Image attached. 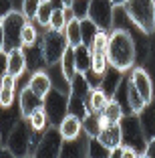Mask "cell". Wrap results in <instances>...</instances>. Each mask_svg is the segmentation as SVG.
Masks as SVG:
<instances>
[{
  "mask_svg": "<svg viewBox=\"0 0 155 158\" xmlns=\"http://www.w3.org/2000/svg\"><path fill=\"white\" fill-rule=\"evenodd\" d=\"M107 61L109 67L127 73L135 67L137 49L131 33L127 28H115L109 33V45H107Z\"/></svg>",
  "mask_w": 155,
  "mask_h": 158,
  "instance_id": "obj_1",
  "label": "cell"
},
{
  "mask_svg": "<svg viewBox=\"0 0 155 158\" xmlns=\"http://www.w3.org/2000/svg\"><path fill=\"white\" fill-rule=\"evenodd\" d=\"M123 12L143 35L155 33V0H127Z\"/></svg>",
  "mask_w": 155,
  "mask_h": 158,
  "instance_id": "obj_2",
  "label": "cell"
},
{
  "mask_svg": "<svg viewBox=\"0 0 155 158\" xmlns=\"http://www.w3.org/2000/svg\"><path fill=\"white\" fill-rule=\"evenodd\" d=\"M38 49H41L45 65H59L63 55L68 49V43L64 39V33H56V31H50L48 28V33L42 37Z\"/></svg>",
  "mask_w": 155,
  "mask_h": 158,
  "instance_id": "obj_3",
  "label": "cell"
},
{
  "mask_svg": "<svg viewBox=\"0 0 155 158\" xmlns=\"http://www.w3.org/2000/svg\"><path fill=\"white\" fill-rule=\"evenodd\" d=\"M121 124V134H123V142L137 150V152L143 156V150H145V138H143V128L141 122L137 120V114H131V116L125 118L119 122Z\"/></svg>",
  "mask_w": 155,
  "mask_h": 158,
  "instance_id": "obj_4",
  "label": "cell"
},
{
  "mask_svg": "<svg viewBox=\"0 0 155 158\" xmlns=\"http://www.w3.org/2000/svg\"><path fill=\"white\" fill-rule=\"evenodd\" d=\"M87 16L99 28L111 31V24H113V19H115V4L111 0H89Z\"/></svg>",
  "mask_w": 155,
  "mask_h": 158,
  "instance_id": "obj_5",
  "label": "cell"
},
{
  "mask_svg": "<svg viewBox=\"0 0 155 158\" xmlns=\"http://www.w3.org/2000/svg\"><path fill=\"white\" fill-rule=\"evenodd\" d=\"M24 23H26V19H24V14L20 12V10H10L4 19H2L4 39H6V49L18 45V41H20V31H22Z\"/></svg>",
  "mask_w": 155,
  "mask_h": 158,
  "instance_id": "obj_6",
  "label": "cell"
},
{
  "mask_svg": "<svg viewBox=\"0 0 155 158\" xmlns=\"http://www.w3.org/2000/svg\"><path fill=\"white\" fill-rule=\"evenodd\" d=\"M131 85L141 93V98L145 99L147 103L153 102V95H155V89H153V81H151L149 73H147L143 67H135L131 69V77H129Z\"/></svg>",
  "mask_w": 155,
  "mask_h": 158,
  "instance_id": "obj_7",
  "label": "cell"
},
{
  "mask_svg": "<svg viewBox=\"0 0 155 158\" xmlns=\"http://www.w3.org/2000/svg\"><path fill=\"white\" fill-rule=\"evenodd\" d=\"M28 67V59H26V51L20 45L6 49V71L14 77H22L24 71Z\"/></svg>",
  "mask_w": 155,
  "mask_h": 158,
  "instance_id": "obj_8",
  "label": "cell"
},
{
  "mask_svg": "<svg viewBox=\"0 0 155 158\" xmlns=\"http://www.w3.org/2000/svg\"><path fill=\"white\" fill-rule=\"evenodd\" d=\"M63 136H60L59 128L56 130H46V136H42V140L38 142L37 156H59L60 148H63Z\"/></svg>",
  "mask_w": 155,
  "mask_h": 158,
  "instance_id": "obj_9",
  "label": "cell"
},
{
  "mask_svg": "<svg viewBox=\"0 0 155 158\" xmlns=\"http://www.w3.org/2000/svg\"><path fill=\"white\" fill-rule=\"evenodd\" d=\"M59 132H60L64 142H75V140H79L81 134H83V118L75 116V114H67V116L59 122Z\"/></svg>",
  "mask_w": 155,
  "mask_h": 158,
  "instance_id": "obj_10",
  "label": "cell"
},
{
  "mask_svg": "<svg viewBox=\"0 0 155 158\" xmlns=\"http://www.w3.org/2000/svg\"><path fill=\"white\" fill-rule=\"evenodd\" d=\"M28 89H30L37 98H41L42 102L46 99V95H48L50 91H52V79H50V75L46 73V71L38 69L34 71V73L28 77Z\"/></svg>",
  "mask_w": 155,
  "mask_h": 158,
  "instance_id": "obj_11",
  "label": "cell"
},
{
  "mask_svg": "<svg viewBox=\"0 0 155 158\" xmlns=\"http://www.w3.org/2000/svg\"><path fill=\"white\" fill-rule=\"evenodd\" d=\"M97 142H99V144L107 150V156H109L111 150L119 148V146L123 144L121 124H109L107 128H103V130L99 132V136H97Z\"/></svg>",
  "mask_w": 155,
  "mask_h": 158,
  "instance_id": "obj_12",
  "label": "cell"
},
{
  "mask_svg": "<svg viewBox=\"0 0 155 158\" xmlns=\"http://www.w3.org/2000/svg\"><path fill=\"white\" fill-rule=\"evenodd\" d=\"M109 95L103 87H91V91L85 95V107H87V114H101L105 110L107 102H109Z\"/></svg>",
  "mask_w": 155,
  "mask_h": 158,
  "instance_id": "obj_13",
  "label": "cell"
},
{
  "mask_svg": "<svg viewBox=\"0 0 155 158\" xmlns=\"http://www.w3.org/2000/svg\"><path fill=\"white\" fill-rule=\"evenodd\" d=\"M38 106H42V99L37 98V95L28 89V85H24L22 91L18 93V110H20V116H22V118H28Z\"/></svg>",
  "mask_w": 155,
  "mask_h": 158,
  "instance_id": "obj_14",
  "label": "cell"
},
{
  "mask_svg": "<svg viewBox=\"0 0 155 158\" xmlns=\"http://www.w3.org/2000/svg\"><path fill=\"white\" fill-rule=\"evenodd\" d=\"M24 120L28 122V128H32V130L38 132V134L46 132V130H48V126H50V118H48V112H46L45 103L38 106L37 110H34L28 118H24Z\"/></svg>",
  "mask_w": 155,
  "mask_h": 158,
  "instance_id": "obj_15",
  "label": "cell"
},
{
  "mask_svg": "<svg viewBox=\"0 0 155 158\" xmlns=\"http://www.w3.org/2000/svg\"><path fill=\"white\" fill-rule=\"evenodd\" d=\"M63 33H64V39H67L71 49H79L83 45V31H81V19L79 16H73L68 20Z\"/></svg>",
  "mask_w": 155,
  "mask_h": 158,
  "instance_id": "obj_16",
  "label": "cell"
},
{
  "mask_svg": "<svg viewBox=\"0 0 155 158\" xmlns=\"http://www.w3.org/2000/svg\"><path fill=\"white\" fill-rule=\"evenodd\" d=\"M59 65H60V71H63L64 81H67V83H71V81L75 79V75L79 73V71H77V59H75V49H71V47H68Z\"/></svg>",
  "mask_w": 155,
  "mask_h": 158,
  "instance_id": "obj_17",
  "label": "cell"
},
{
  "mask_svg": "<svg viewBox=\"0 0 155 158\" xmlns=\"http://www.w3.org/2000/svg\"><path fill=\"white\" fill-rule=\"evenodd\" d=\"M127 103H129V107H131V114H137V116H141L147 110V106H149V103L141 98V93L131 85V81H127Z\"/></svg>",
  "mask_w": 155,
  "mask_h": 158,
  "instance_id": "obj_18",
  "label": "cell"
},
{
  "mask_svg": "<svg viewBox=\"0 0 155 158\" xmlns=\"http://www.w3.org/2000/svg\"><path fill=\"white\" fill-rule=\"evenodd\" d=\"M34 20H26L22 27V31H20V41L18 45L22 47V49H30V47H34L38 43V31L37 27H34Z\"/></svg>",
  "mask_w": 155,
  "mask_h": 158,
  "instance_id": "obj_19",
  "label": "cell"
},
{
  "mask_svg": "<svg viewBox=\"0 0 155 158\" xmlns=\"http://www.w3.org/2000/svg\"><path fill=\"white\" fill-rule=\"evenodd\" d=\"M101 114H105V116H107V120H109L111 124H119V122L123 120V116H125L123 106H121V103H119L115 98H111L109 102H107L105 110H103Z\"/></svg>",
  "mask_w": 155,
  "mask_h": 158,
  "instance_id": "obj_20",
  "label": "cell"
},
{
  "mask_svg": "<svg viewBox=\"0 0 155 158\" xmlns=\"http://www.w3.org/2000/svg\"><path fill=\"white\" fill-rule=\"evenodd\" d=\"M67 23H68V19H67L64 8L63 6H55V8H52V14H50V20H48V28L50 31H56V33H63Z\"/></svg>",
  "mask_w": 155,
  "mask_h": 158,
  "instance_id": "obj_21",
  "label": "cell"
},
{
  "mask_svg": "<svg viewBox=\"0 0 155 158\" xmlns=\"http://www.w3.org/2000/svg\"><path fill=\"white\" fill-rule=\"evenodd\" d=\"M81 31H83V45L89 49L91 43H93V39H95L97 33H99V27H97L89 16H83L81 19Z\"/></svg>",
  "mask_w": 155,
  "mask_h": 158,
  "instance_id": "obj_22",
  "label": "cell"
},
{
  "mask_svg": "<svg viewBox=\"0 0 155 158\" xmlns=\"http://www.w3.org/2000/svg\"><path fill=\"white\" fill-rule=\"evenodd\" d=\"M83 132L87 134L89 140H97V136H99V132H101L97 114H89V116L83 118Z\"/></svg>",
  "mask_w": 155,
  "mask_h": 158,
  "instance_id": "obj_23",
  "label": "cell"
},
{
  "mask_svg": "<svg viewBox=\"0 0 155 158\" xmlns=\"http://www.w3.org/2000/svg\"><path fill=\"white\" fill-rule=\"evenodd\" d=\"M75 59H77V71L85 73V71L91 69V51H89L85 45L75 49Z\"/></svg>",
  "mask_w": 155,
  "mask_h": 158,
  "instance_id": "obj_24",
  "label": "cell"
},
{
  "mask_svg": "<svg viewBox=\"0 0 155 158\" xmlns=\"http://www.w3.org/2000/svg\"><path fill=\"white\" fill-rule=\"evenodd\" d=\"M109 33L111 31H105V28H99L97 37L93 39L89 51L91 53H107V45H109Z\"/></svg>",
  "mask_w": 155,
  "mask_h": 158,
  "instance_id": "obj_25",
  "label": "cell"
},
{
  "mask_svg": "<svg viewBox=\"0 0 155 158\" xmlns=\"http://www.w3.org/2000/svg\"><path fill=\"white\" fill-rule=\"evenodd\" d=\"M109 69V61H107V53H91V71L97 75H103Z\"/></svg>",
  "mask_w": 155,
  "mask_h": 158,
  "instance_id": "obj_26",
  "label": "cell"
},
{
  "mask_svg": "<svg viewBox=\"0 0 155 158\" xmlns=\"http://www.w3.org/2000/svg\"><path fill=\"white\" fill-rule=\"evenodd\" d=\"M41 6H42V0H22L20 2V12L24 14L26 20H34Z\"/></svg>",
  "mask_w": 155,
  "mask_h": 158,
  "instance_id": "obj_27",
  "label": "cell"
},
{
  "mask_svg": "<svg viewBox=\"0 0 155 158\" xmlns=\"http://www.w3.org/2000/svg\"><path fill=\"white\" fill-rule=\"evenodd\" d=\"M52 2H42V6L38 8V14H37V19H34V23H38L41 27L48 28V20H50V14H52Z\"/></svg>",
  "mask_w": 155,
  "mask_h": 158,
  "instance_id": "obj_28",
  "label": "cell"
},
{
  "mask_svg": "<svg viewBox=\"0 0 155 158\" xmlns=\"http://www.w3.org/2000/svg\"><path fill=\"white\" fill-rule=\"evenodd\" d=\"M14 99H16V89H6L2 87V95H0V107H12Z\"/></svg>",
  "mask_w": 155,
  "mask_h": 158,
  "instance_id": "obj_29",
  "label": "cell"
},
{
  "mask_svg": "<svg viewBox=\"0 0 155 158\" xmlns=\"http://www.w3.org/2000/svg\"><path fill=\"white\" fill-rule=\"evenodd\" d=\"M16 81H18V77H14V75H10L8 71H6L2 77H0V87H6V89H16Z\"/></svg>",
  "mask_w": 155,
  "mask_h": 158,
  "instance_id": "obj_30",
  "label": "cell"
},
{
  "mask_svg": "<svg viewBox=\"0 0 155 158\" xmlns=\"http://www.w3.org/2000/svg\"><path fill=\"white\" fill-rule=\"evenodd\" d=\"M143 156H145V158H153L155 156V136L151 140H147L145 150H143Z\"/></svg>",
  "mask_w": 155,
  "mask_h": 158,
  "instance_id": "obj_31",
  "label": "cell"
},
{
  "mask_svg": "<svg viewBox=\"0 0 155 158\" xmlns=\"http://www.w3.org/2000/svg\"><path fill=\"white\" fill-rule=\"evenodd\" d=\"M12 10V0H0V20Z\"/></svg>",
  "mask_w": 155,
  "mask_h": 158,
  "instance_id": "obj_32",
  "label": "cell"
},
{
  "mask_svg": "<svg viewBox=\"0 0 155 158\" xmlns=\"http://www.w3.org/2000/svg\"><path fill=\"white\" fill-rule=\"evenodd\" d=\"M6 51V39H4V27H2V20H0V53Z\"/></svg>",
  "mask_w": 155,
  "mask_h": 158,
  "instance_id": "obj_33",
  "label": "cell"
},
{
  "mask_svg": "<svg viewBox=\"0 0 155 158\" xmlns=\"http://www.w3.org/2000/svg\"><path fill=\"white\" fill-rule=\"evenodd\" d=\"M6 73V51L0 53V77Z\"/></svg>",
  "mask_w": 155,
  "mask_h": 158,
  "instance_id": "obj_34",
  "label": "cell"
},
{
  "mask_svg": "<svg viewBox=\"0 0 155 158\" xmlns=\"http://www.w3.org/2000/svg\"><path fill=\"white\" fill-rule=\"evenodd\" d=\"M111 2L115 4V8H119V6H123L125 2H127V0H111Z\"/></svg>",
  "mask_w": 155,
  "mask_h": 158,
  "instance_id": "obj_35",
  "label": "cell"
},
{
  "mask_svg": "<svg viewBox=\"0 0 155 158\" xmlns=\"http://www.w3.org/2000/svg\"><path fill=\"white\" fill-rule=\"evenodd\" d=\"M60 2H63V8H64V6H73L75 0H60Z\"/></svg>",
  "mask_w": 155,
  "mask_h": 158,
  "instance_id": "obj_36",
  "label": "cell"
},
{
  "mask_svg": "<svg viewBox=\"0 0 155 158\" xmlns=\"http://www.w3.org/2000/svg\"><path fill=\"white\" fill-rule=\"evenodd\" d=\"M0 95H2V87H0Z\"/></svg>",
  "mask_w": 155,
  "mask_h": 158,
  "instance_id": "obj_37",
  "label": "cell"
}]
</instances>
